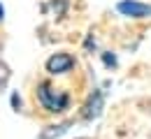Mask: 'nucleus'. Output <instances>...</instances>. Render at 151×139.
I'll use <instances>...</instances> for the list:
<instances>
[{
    "label": "nucleus",
    "mask_w": 151,
    "mask_h": 139,
    "mask_svg": "<svg viewBox=\"0 0 151 139\" xmlns=\"http://www.w3.org/2000/svg\"><path fill=\"white\" fill-rule=\"evenodd\" d=\"M37 98L47 111H65L68 104H70V95L63 93V91H56L49 83H42L37 88Z\"/></svg>",
    "instance_id": "f257e3e1"
},
{
    "label": "nucleus",
    "mask_w": 151,
    "mask_h": 139,
    "mask_svg": "<svg viewBox=\"0 0 151 139\" xmlns=\"http://www.w3.org/2000/svg\"><path fill=\"white\" fill-rule=\"evenodd\" d=\"M116 9H119L123 16H130V19H144V16H151V5L137 2V0H121V2L116 5Z\"/></svg>",
    "instance_id": "f03ea898"
},
{
    "label": "nucleus",
    "mask_w": 151,
    "mask_h": 139,
    "mask_svg": "<svg viewBox=\"0 0 151 139\" xmlns=\"http://www.w3.org/2000/svg\"><path fill=\"white\" fill-rule=\"evenodd\" d=\"M72 65H75V58H72L70 53H54L51 58L47 60V72H51V74H63V72H68Z\"/></svg>",
    "instance_id": "7ed1b4c3"
},
{
    "label": "nucleus",
    "mask_w": 151,
    "mask_h": 139,
    "mask_svg": "<svg viewBox=\"0 0 151 139\" xmlns=\"http://www.w3.org/2000/svg\"><path fill=\"white\" fill-rule=\"evenodd\" d=\"M100 107H102V93L98 91L95 93V98H91V102L86 104V109H84V118H93L100 114Z\"/></svg>",
    "instance_id": "20e7f679"
},
{
    "label": "nucleus",
    "mask_w": 151,
    "mask_h": 139,
    "mask_svg": "<svg viewBox=\"0 0 151 139\" xmlns=\"http://www.w3.org/2000/svg\"><path fill=\"white\" fill-rule=\"evenodd\" d=\"M2 14H5V9H2V5H0V21H2Z\"/></svg>",
    "instance_id": "39448f33"
}]
</instances>
